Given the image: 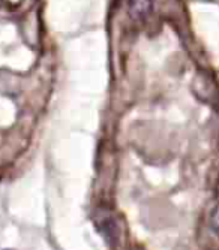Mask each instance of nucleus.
<instances>
[{"mask_svg":"<svg viewBox=\"0 0 219 250\" xmlns=\"http://www.w3.org/2000/svg\"><path fill=\"white\" fill-rule=\"evenodd\" d=\"M212 226H213V229L216 231V234H219V207H218V208L215 210V213H213Z\"/></svg>","mask_w":219,"mask_h":250,"instance_id":"f03ea898","label":"nucleus"},{"mask_svg":"<svg viewBox=\"0 0 219 250\" xmlns=\"http://www.w3.org/2000/svg\"><path fill=\"white\" fill-rule=\"evenodd\" d=\"M129 11L137 20L146 18L152 11V0H129Z\"/></svg>","mask_w":219,"mask_h":250,"instance_id":"f257e3e1","label":"nucleus"}]
</instances>
